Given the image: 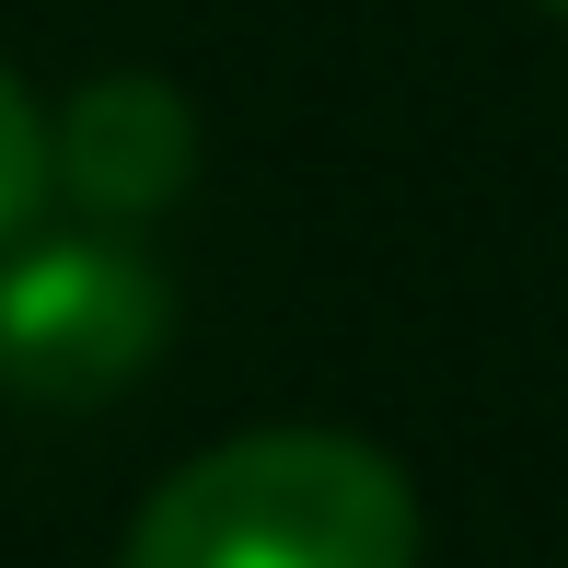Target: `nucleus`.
Wrapping results in <instances>:
<instances>
[{
	"mask_svg": "<svg viewBox=\"0 0 568 568\" xmlns=\"http://www.w3.org/2000/svg\"><path fill=\"white\" fill-rule=\"evenodd\" d=\"M546 12H568V0H546Z\"/></svg>",
	"mask_w": 568,
	"mask_h": 568,
	"instance_id": "5",
	"label": "nucleus"
},
{
	"mask_svg": "<svg viewBox=\"0 0 568 568\" xmlns=\"http://www.w3.org/2000/svg\"><path fill=\"white\" fill-rule=\"evenodd\" d=\"M59 197V140H47V116H36V93L0 70V255L36 232V210Z\"/></svg>",
	"mask_w": 568,
	"mask_h": 568,
	"instance_id": "4",
	"label": "nucleus"
},
{
	"mask_svg": "<svg viewBox=\"0 0 568 568\" xmlns=\"http://www.w3.org/2000/svg\"><path fill=\"white\" fill-rule=\"evenodd\" d=\"M174 337V291L128 232H23L0 255V383L36 406H93Z\"/></svg>",
	"mask_w": 568,
	"mask_h": 568,
	"instance_id": "2",
	"label": "nucleus"
},
{
	"mask_svg": "<svg viewBox=\"0 0 568 568\" xmlns=\"http://www.w3.org/2000/svg\"><path fill=\"white\" fill-rule=\"evenodd\" d=\"M116 568H418V487L348 429H232L140 499Z\"/></svg>",
	"mask_w": 568,
	"mask_h": 568,
	"instance_id": "1",
	"label": "nucleus"
},
{
	"mask_svg": "<svg viewBox=\"0 0 568 568\" xmlns=\"http://www.w3.org/2000/svg\"><path fill=\"white\" fill-rule=\"evenodd\" d=\"M47 140H59V197L82 221H105V232L174 210L186 174H197V116H186V93L151 82V70H105V82H82Z\"/></svg>",
	"mask_w": 568,
	"mask_h": 568,
	"instance_id": "3",
	"label": "nucleus"
}]
</instances>
